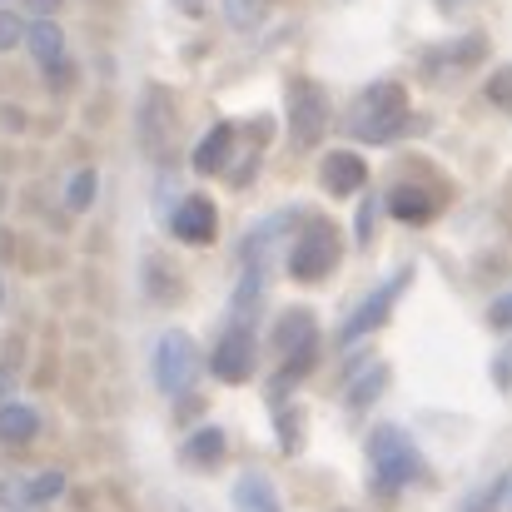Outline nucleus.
Instances as JSON below:
<instances>
[{
	"mask_svg": "<svg viewBox=\"0 0 512 512\" xmlns=\"http://www.w3.org/2000/svg\"><path fill=\"white\" fill-rule=\"evenodd\" d=\"M25 40V20L15 10H0V50H15Z\"/></svg>",
	"mask_w": 512,
	"mask_h": 512,
	"instance_id": "6ab92c4d",
	"label": "nucleus"
},
{
	"mask_svg": "<svg viewBox=\"0 0 512 512\" xmlns=\"http://www.w3.org/2000/svg\"><path fill=\"white\" fill-rule=\"evenodd\" d=\"M219 443H224L219 428H204V433L189 443V458H219Z\"/></svg>",
	"mask_w": 512,
	"mask_h": 512,
	"instance_id": "aec40b11",
	"label": "nucleus"
},
{
	"mask_svg": "<svg viewBox=\"0 0 512 512\" xmlns=\"http://www.w3.org/2000/svg\"><path fill=\"white\" fill-rule=\"evenodd\" d=\"M363 140H373V145H383V140H393L398 130H403V110H368L358 125H353Z\"/></svg>",
	"mask_w": 512,
	"mask_h": 512,
	"instance_id": "f8f14e48",
	"label": "nucleus"
},
{
	"mask_svg": "<svg viewBox=\"0 0 512 512\" xmlns=\"http://www.w3.org/2000/svg\"><path fill=\"white\" fill-rule=\"evenodd\" d=\"M383 383H388V368H383V363H373L368 373H358V378H353L348 403H353V408H368V403L378 398V388H383Z\"/></svg>",
	"mask_w": 512,
	"mask_h": 512,
	"instance_id": "2eb2a0df",
	"label": "nucleus"
},
{
	"mask_svg": "<svg viewBox=\"0 0 512 512\" xmlns=\"http://www.w3.org/2000/svg\"><path fill=\"white\" fill-rule=\"evenodd\" d=\"M324 95L319 90H299L294 95V140L299 145H309V140H319V130H324Z\"/></svg>",
	"mask_w": 512,
	"mask_h": 512,
	"instance_id": "1a4fd4ad",
	"label": "nucleus"
},
{
	"mask_svg": "<svg viewBox=\"0 0 512 512\" xmlns=\"http://www.w3.org/2000/svg\"><path fill=\"white\" fill-rule=\"evenodd\" d=\"M334 259H339V239H334V224H309V234L299 239V249H294V274L299 279H324L329 269H334Z\"/></svg>",
	"mask_w": 512,
	"mask_h": 512,
	"instance_id": "f257e3e1",
	"label": "nucleus"
},
{
	"mask_svg": "<svg viewBox=\"0 0 512 512\" xmlns=\"http://www.w3.org/2000/svg\"><path fill=\"white\" fill-rule=\"evenodd\" d=\"M274 343H279V348H304V343H314V319H309V314H284V324L274 329Z\"/></svg>",
	"mask_w": 512,
	"mask_h": 512,
	"instance_id": "4468645a",
	"label": "nucleus"
},
{
	"mask_svg": "<svg viewBox=\"0 0 512 512\" xmlns=\"http://www.w3.org/2000/svg\"><path fill=\"white\" fill-rule=\"evenodd\" d=\"M229 145H234V130H229V125H214V130H209V135L199 140V150H194V170L214 174L219 165H224Z\"/></svg>",
	"mask_w": 512,
	"mask_h": 512,
	"instance_id": "9b49d317",
	"label": "nucleus"
},
{
	"mask_svg": "<svg viewBox=\"0 0 512 512\" xmlns=\"http://www.w3.org/2000/svg\"><path fill=\"white\" fill-rule=\"evenodd\" d=\"M174 234H179L184 244H209V239H214V204L199 199V194H189V199L174 209Z\"/></svg>",
	"mask_w": 512,
	"mask_h": 512,
	"instance_id": "423d86ee",
	"label": "nucleus"
},
{
	"mask_svg": "<svg viewBox=\"0 0 512 512\" xmlns=\"http://www.w3.org/2000/svg\"><path fill=\"white\" fill-rule=\"evenodd\" d=\"M373 458H378L383 473L393 468V478H408V473L418 468V458H413V448H408V438H403L398 428H383V433L373 438Z\"/></svg>",
	"mask_w": 512,
	"mask_h": 512,
	"instance_id": "0eeeda50",
	"label": "nucleus"
},
{
	"mask_svg": "<svg viewBox=\"0 0 512 512\" xmlns=\"http://www.w3.org/2000/svg\"><path fill=\"white\" fill-rule=\"evenodd\" d=\"M30 10H35V20H50L60 10V0H30Z\"/></svg>",
	"mask_w": 512,
	"mask_h": 512,
	"instance_id": "412c9836",
	"label": "nucleus"
},
{
	"mask_svg": "<svg viewBox=\"0 0 512 512\" xmlns=\"http://www.w3.org/2000/svg\"><path fill=\"white\" fill-rule=\"evenodd\" d=\"M174 5H179L184 15H194V10H199V0H174Z\"/></svg>",
	"mask_w": 512,
	"mask_h": 512,
	"instance_id": "5701e85b",
	"label": "nucleus"
},
{
	"mask_svg": "<svg viewBox=\"0 0 512 512\" xmlns=\"http://www.w3.org/2000/svg\"><path fill=\"white\" fill-rule=\"evenodd\" d=\"M363 160L358 155H348V150H334L329 160H324V189H334V194H353V189H363Z\"/></svg>",
	"mask_w": 512,
	"mask_h": 512,
	"instance_id": "6e6552de",
	"label": "nucleus"
},
{
	"mask_svg": "<svg viewBox=\"0 0 512 512\" xmlns=\"http://www.w3.org/2000/svg\"><path fill=\"white\" fill-rule=\"evenodd\" d=\"M493 319H498V324H512V299H498V309H493Z\"/></svg>",
	"mask_w": 512,
	"mask_h": 512,
	"instance_id": "4be33fe9",
	"label": "nucleus"
},
{
	"mask_svg": "<svg viewBox=\"0 0 512 512\" xmlns=\"http://www.w3.org/2000/svg\"><path fill=\"white\" fill-rule=\"evenodd\" d=\"M234 503H239V512H279V493L269 488V478L244 473V478L234 483Z\"/></svg>",
	"mask_w": 512,
	"mask_h": 512,
	"instance_id": "9d476101",
	"label": "nucleus"
},
{
	"mask_svg": "<svg viewBox=\"0 0 512 512\" xmlns=\"http://www.w3.org/2000/svg\"><path fill=\"white\" fill-rule=\"evenodd\" d=\"M65 199H70V209H90V199H95V170L75 174L70 189H65Z\"/></svg>",
	"mask_w": 512,
	"mask_h": 512,
	"instance_id": "a211bd4d",
	"label": "nucleus"
},
{
	"mask_svg": "<svg viewBox=\"0 0 512 512\" xmlns=\"http://www.w3.org/2000/svg\"><path fill=\"white\" fill-rule=\"evenodd\" d=\"M155 378L165 393H179L189 378H194V343L184 334H165L160 348H155Z\"/></svg>",
	"mask_w": 512,
	"mask_h": 512,
	"instance_id": "f03ea898",
	"label": "nucleus"
},
{
	"mask_svg": "<svg viewBox=\"0 0 512 512\" xmlns=\"http://www.w3.org/2000/svg\"><path fill=\"white\" fill-rule=\"evenodd\" d=\"M0 433H5V438H30V433H35V413L20 408V403H5V408H0Z\"/></svg>",
	"mask_w": 512,
	"mask_h": 512,
	"instance_id": "dca6fc26",
	"label": "nucleus"
},
{
	"mask_svg": "<svg viewBox=\"0 0 512 512\" xmlns=\"http://www.w3.org/2000/svg\"><path fill=\"white\" fill-rule=\"evenodd\" d=\"M403 284H408V269H403V274H398L393 284H383V289H378L373 299H363V309H358V314H353V319L343 324V343H348V339H363V334H373V329H378V324L388 319V309L398 304Z\"/></svg>",
	"mask_w": 512,
	"mask_h": 512,
	"instance_id": "7ed1b4c3",
	"label": "nucleus"
},
{
	"mask_svg": "<svg viewBox=\"0 0 512 512\" xmlns=\"http://www.w3.org/2000/svg\"><path fill=\"white\" fill-rule=\"evenodd\" d=\"M388 214H398V219H428L433 214V199L423 189H393L388 194Z\"/></svg>",
	"mask_w": 512,
	"mask_h": 512,
	"instance_id": "ddd939ff",
	"label": "nucleus"
},
{
	"mask_svg": "<svg viewBox=\"0 0 512 512\" xmlns=\"http://www.w3.org/2000/svg\"><path fill=\"white\" fill-rule=\"evenodd\" d=\"M214 373H219V378H229V383H244V378L254 373V339H249V329H244V324L224 334L219 353H214Z\"/></svg>",
	"mask_w": 512,
	"mask_h": 512,
	"instance_id": "20e7f679",
	"label": "nucleus"
},
{
	"mask_svg": "<svg viewBox=\"0 0 512 512\" xmlns=\"http://www.w3.org/2000/svg\"><path fill=\"white\" fill-rule=\"evenodd\" d=\"M20 45H30V55H35L50 75H55V70H65V30H60L55 20H30Z\"/></svg>",
	"mask_w": 512,
	"mask_h": 512,
	"instance_id": "39448f33",
	"label": "nucleus"
},
{
	"mask_svg": "<svg viewBox=\"0 0 512 512\" xmlns=\"http://www.w3.org/2000/svg\"><path fill=\"white\" fill-rule=\"evenodd\" d=\"M224 20L234 30H254L264 20V0H224Z\"/></svg>",
	"mask_w": 512,
	"mask_h": 512,
	"instance_id": "f3484780",
	"label": "nucleus"
}]
</instances>
